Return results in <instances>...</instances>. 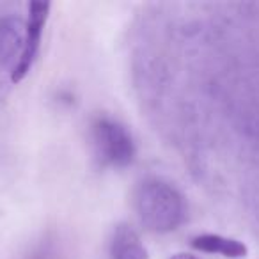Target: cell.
<instances>
[{"mask_svg":"<svg viewBox=\"0 0 259 259\" xmlns=\"http://www.w3.org/2000/svg\"><path fill=\"white\" fill-rule=\"evenodd\" d=\"M192 247L201 252H209V254H220L224 257L240 259L247 255V247L245 243L233 238L220 236V234H199L192 238Z\"/></svg>","mask_w":259,"mask_h":259,"instance_id":"6","label":"cell"},{"mask_svg":"<svg viewBox=\"0 0 259 259\" xmlns=\"http://www.w3.org/2000/svg\"><path fill=\"white\" fill-rule=\"evenodd\" d=\"M170 259H199V257H195V255H192V254H176V255H172Z\"/></svg>","mask_w":259,"mask_h":259,"instance_id":"7","label":"cell"},{"mask_svg":"<svg viewBox=\"0 0 259 259\" xmlns=\"http://www.w3.org/2000/svg\"><path fill=\"white\" fill-rule=\"evenodd\" d=\"M25 47V25L18 18L0 20V64L15 66Z\"/></svg>","mask_w":259,"mask_h":259,"instance_id":"4","label":"cell"},{"mask_svg":"<svg viewBox=\"0 0 259 259\" xmlns=\"http://www.w3.org/2000/svg\"><path fill=\"white\" fill-rule=\"evenodd\" d=\"M134 204L141 222L156 233L172 231L183 222L185 202L172 185L156 178L139 183Z\"/></svg>","mask_w":259,"mask_h":259,"instance_id":"1","label":"cell"},{"mask_svg":"<svg viewBox=\"0 0 259 259\" xmlns=\"http://www.w3.org/2000/svg\"><path fill=\"white\" fill-rule=\"evenodd\" d=\"M93 141L103 163L126 167L135 156V144L130 132L110 117H100L93 124Z\"/></svg>","mask_w":259,"mask_h":259,"instance_id":"2","label":"cell"},{"mask_svg":"<svg viewBox=\"0 0 259 259\" xmlns=\"http://www.w3.org/2000/svg\"><path fill=\"white\" fill-rule=\"evenodd\" d=\"M112 259H146V248L139 234L128 226H117L110 241Z\"/></svg>","mask_w":259,"mask_h":259,"instance_id":"5","label":"cell"},{"mask_svg":"<svg viewBox=\"0 0 259 259\" xmlns=\"http://www.w3.org/2000/svg\"><path fill=\"white\" fill-rule=\"evenodd\" d=\"M48 11H50V4L48 2H32L29 8V22L25 25V47H23V54L20 57L18 64L11 71V80L15 83L22 82L30 71L36 55L41 47V37H43L45 23L48 18Z\"/></svg>","mask_w":259,"mask_h":259,"instance_id":"3","label":"cell"}]
</instances>
